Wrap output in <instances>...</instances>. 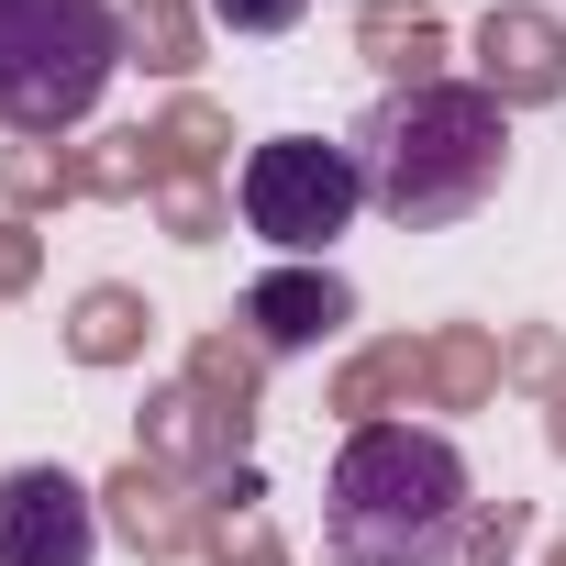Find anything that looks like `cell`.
Instances as JSON below:
<instances>
[{
	"instance_id": "cell-6",
	"label": "cell",
	"mask_w": 566,
	"mask_h": 566,
	"mask_svg": "<svg viewBox=\"0 0 566 566\" xmlns=\"http://www.w3.org/2000/svg\"><path fill=\"white\" fill-rule=\"evenodd\" d=\"M345 312H356V290H345L334 266H290V277H255V290H244V334H255L266 356H312V345H334Z\"/></svg>"
},
{
	"instance_id": "cell-3",
	"label": "cell",
	"mask_w": 566,
	"mask_h": 566,
	"mask_svg": "<svg viewBox=\"0 0 566 566\" xmlns=\"http://www.w3.org/2000/svg\"><path fill=\"white\" fill-rule=\"evenodd\" d=\"M123 78L112 0H0V134H67Z\"/></svg>"
},
{
	"instance_id": "cell-5",
	"label": "cell",
	"mask_w": 566,
	"mask_h": 566,
	"mask_svg": "<svg viewBox=\"0 0 566 566\" xmlns=\"http://www.w3.org/2000/svg\"><path fill=\"white\" fill-rule=\"evenodd\" d=\"M101 500L67 467H0V566H90Z\"/></svg>"
},
{
	"instance_id": "cell-2",
	"label": "cell",
	"mask_w": 566,
	"mask_h": 566,
	"mask_svg": "<svg viewBox=\"0 0 566 566\" xmlns=\"http://www.w3.org/2000/svg\"><path fill=\"white\" fill-rule=\"evenodd\" d=\"M345 145H356V167H367V211H378V222L444 233V222H467V211L500 189V167H511V112H500V90L411 78V90H389Z\"/></svg>"
},
{
	"instance_id": "cell-1",
	"label": "cell",
	"mask_w": 566,
	"mask_h": 566,
	"mask_svg": "<svg viewBox=\"0 0 566 566\" xmlns=\"http://www.w3.org/2000/svg\"><path fill=\"white\" fill-rule=\"evenodd\" d=\"M323 544H334V566H467L489 544V511H478L455 433L356 422L323 478Z\"/></svg>"
},
{
	"instance_id": "cell-7",
	"label": "cell",
	"mask_w": 566,
	"mask_h": 566,
	"mask_svg": "<svg viewBox=\"0 0 566 566\" xmlns=\"http://www.w3.org/2000/svg\"><path fill=\"white\" fill-rule=\"evenodd\" d=\"M301 12H312V0H211V23H222V34H290Z\"/></svg>"
},
{
	"instance_id": "cell-4",
	"label": "cell",
	"mask_w": 566,
	"mask_h": 566,
	"mask_svg": "<svg viewBox=\"0 0 566 566\" xmlns=\"http://www.w3.org/2000/svg\"><path fill=\"white\" fill-rule=\"evenodd\" d=\"M233 211H244V233L266 244V255H334L345 244V222L367 211V167H356V145H323V134H266L244 167H233Z\"/></svg>"
}]
</instances>
